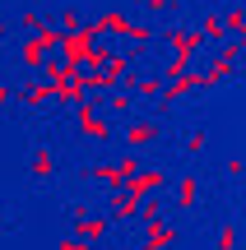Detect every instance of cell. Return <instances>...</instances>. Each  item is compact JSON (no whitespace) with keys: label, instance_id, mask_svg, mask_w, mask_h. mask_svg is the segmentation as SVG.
Instances as JSON below:
<instances>
[{"label":"cell","instance_id":"6da1fadb","mask_svg":"<svg viewBox=\"0 0 246 250\" xmlns=\"http://www.w3.org/2000/svg\"><path fill=\"white\" fill-rule=\"evenodd\" d=\"M172 241H177V227H167V223H149L144 250H163V246H172Z\"/></svg>","mask_w":246,"mask_h":250},{"label":"cell","instance_id":"7a4b0ae2","mask_svg":"<svg viewBox=\"0 0 246 250\" xmlns=\"http://www.w3.org/2000/svg\"><path fill=\"white\" fill-rule=\"evenodd\" d=\"M74 232H79L89 246H98L102 236H107V218H79V227H74Z\"/></svg>","mask_w":246,"mask_h":250},{"label":"cell","instance_id":"3957f363","mask_svg":"<svg viewBox=\"0 0 246 250\" xmlns=\"http://www.w3.org/2000/svg\"><path fill=\"white\" fill-rule=\"evenodd\" d=\"M154 121H130V130H126V144H130V148H139V144H149V139H154Z\"/></svg>","mask_w":246,"mask_h":250},{"label":"cell","instance_id":"277c9868","mask_svg":"<svg viewBox=\"0 0 246 250\" xmlns=\"http://www.w3.org/2000/svg\"><path fill=\"white\" fill-rule=\"evenodd\" d=\"M195 195H200V181H195V176H186V181H181V199H177V204H181V208H191V204H195Z\"/></svg>","mask_w":246,"mask_h":250},{"label":"cell","instance_id":"5b68a950","mask_svg":"<svg viewBox=\"0 0 246 250\" xmlns=\"http://www.w3.org/2000/svg\"><path fill=\"white\" fill-rule=\"evenodd\" d=\"M51 171H56L51 153H37V158H33V176H51Z\"/></svg>","mask_w":246,"mask_h":250},{"label":"cell","instance_id":"8992f818","mask_svg":"<svg viewBox=\"0 0 246 250\" xmlns=\"http://www.w3.org/2000/svg\"><path fill=\"white\" fill-rule=\"evenodd\" d=\"M232 246H237V232H232V227H223V232H219V250H232Z\"/></svg>","mask_w":246,"mask_h":250},{"label":"cell","instance_id":"52a82bcc","mask_svg":"<svg viewBox=\"0 0 246 250\" xmlns=\"http://www.w3.org/2000/svg\"><path fill=\"white\" fill-rule=\"evenodd\" d=\"M61 250H89L84 241H61Z\"/></svg>","mask_w":246,"mask_h":250}]
</instances>
